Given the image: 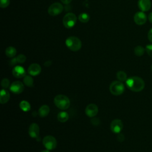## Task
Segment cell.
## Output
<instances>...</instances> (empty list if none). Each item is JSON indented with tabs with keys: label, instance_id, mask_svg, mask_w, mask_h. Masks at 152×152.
I'll return each mask as SVG.
<instances>
[{
	"label": "cell",
	"instance_id": "6da1fadb",
	"mask_svg": "<svg viewBox=\"0 0 152 152\" xmlns=\"http://www.w3.org/2000/svg\"><path fill=\"white\" fill-rule=\"evenodd\" d=\"M126 84L128 88L134 92L141 91L145 87L144 80L141 77L137 76H133L127 78Z\"/></svg>",
	"mask_w": 152,
	"mask_h": 152
},
{
	"label": "cell",
	"instance_id": "7a4b0ae2",
	"mask_svg": "<svg viewBox=\"0 0 152 152\" xmlns=\"http://www.w3.org/2000/svg\"><path fill=\"white\" fill-rule=\"evenodd\" d=\"M54 103L55 106L61 109L66 110L70 106L71 102L69 99L64 94H58L54 98Z\"/></svg>",
	"mask_w": 152,
	"mask_h": 152
},
{
	"label": "cell",
	"instance_id": "3957f363",
	"mask_svg": "<svg viewBox=\"0 0 152 152\" xmlns=\"http://www.w3.org/2000/svg\"><path fill=\"white\" fill-rule=\"evenodd\" d=\"M66 47L73 52L79 50L81 48L82 43L79 38L75 36H69L65 40Z\"/></svg>",
	"mask_w": 152,
	"mask_h": 152
},
{
	"label": "cell",
	"instance_id": "277c9868",
	"mask_svg": "<svg viewBox=\"0 0 152 152\" xmlns=\"http://www.w3.org/2000/svg\"><path fill=\"white\" fill-rule=\"evenodd\" d=\"M109 90L113 95L119 96L124 93L125 90V87L121 81H114L110 84Z\"/></svg>",
	"mask_w": 152,
	"mask_h": 152
},
{
	"label": "cell",
	"instance_id": "5b68a950",
	"mask_svg": "<svg viewBox=\"0 0 152 152\" xmlns=\"http://www.w3.org/2000/svg\"><path fill=\"white\" fill-rule=\"evenodd\" d=\"M77 22L76 15L72 12L67 13L63 18L62 23L64 27L66 28H71L74 26Z\"/></svg>",
	"mask_w": 152,
	"mask_h": 152
},
{
	"label": "cell",
	"instance_id": "8992f818",
	"mask_svg": "<svg viewBox=\"0 0 152 152\" xmlns=\"http://www.w3.org/2000/svg\"><path fill=\"white\" fill-rule=\"evenodd\" d=\"M44 147L48 150L55 149L57 145V141L56 138L52 135L45 136L42 141Z\"/></svg>",
	"mask_w": 152,
	"mask_h": 152
},
{
	"label": "cell",
	"instance_id": "52a82bcc",
	"mask_svg": "<svg viewBox=\"0 0 152 152\" xmlns=\"http://www.w3.org/2000/svg\"><path fill=\"white\" fill-rule=\"evenodd\" d=\"M64 10L63 5L59 2H55L51 4L48 10V14L51 16H56L60 14Z\"/></svg>",
	"mask_w": 152,
	"mask_h": 152
},
{
	"label": "cell",
	"instance_id": "ba28073f",
	"mask_svg": "<svg viewBox=\"0 0 152 152\" xmlns=\"http://www.w3.org/2000/svg\"><path fill=\"white\" fill-rule=\"evenodd\" d=\"M148 19V17L143 11L137 12L134 16V21L137 25L142 26L144 25Z\"/></svg>",
	"mask_w": 152,
	"mask_h": 152
},
{
	"label": "cell",
	"instance_id": "9c48e42d",
	"mask_svg": "<svg viewBox=\"0 0 152 152\" xmlns=\"http://www.w3.org/2000/svg\"><path fill=\"white\" fill-rule=\"evenodd\" d=\"M123 126L124 125L122 121L119 119H116L112 121L110 128L113 132L115 134H119L122 130Z\"/></svg>",
	"mask_w": 152,
	"mask_h": 152
},
{
	"label": "cell",
	"instance_id": "30bf717a",
	"mask_svg": "<svg viewBox=\"0 0 152 152\" xmlns=\"http://www.w3.org/2000/svg\"><path fill=\"white\" fill-rule=\"evenodd\" d=\"M10 91L13 93L20 94L23 91L24 89V84L21 81H14L10 85Z\"/></svg>",
	"mask_w": 152,
	"mask_h": 152
},
{
	"label": "cell",
	"instance_id": "8fae6325",
	"mask_svg": "<svg viewBox=\"0 0 152 152\" xmlns=\"http://www.w3.org/2000/svg\"><path fill=\"white\" fill-rule=\"evenodd\" d=\"M99 112L98 107L94 103H90L87 106L85 109V113L86 115L90 118L94 117L97 115Z\"/></svg>",
	"mask_w": 152,
	"mask_h": 152
},
{
	"label": "cell",
	"instance_id": "7c38bea8",
	"mask_svg": "<svg viewBox=\"0 0 152 152\" xmlns=\"http://www.w3.org/2000/svg\"><path fill=\"white\" fill-rule=\"evenodd\" d=\"M42 71L41 66L36 63L31 64L28 68V73L31 76H36L40 74Z\"/></svg>",
	"mask_w": 152,
	"mask_h": 152
},
{
	"label": "cell",
	"instance_id": "4fadbf2b",
	"mask_svg": "<svg viewBox=\"0 0 152 152\" xmlns=\"http://www.w3.org/2000/svg\"><path fill=\"white\" fill-rule=\"evenodd\" d=\"M39 126L36 123H32L28 128V134L33 138H36L39 135Z\"/></svg>",
	"mask_w": 152,
	"mask_h": 152
},
{
	"label": "cell",
	"instance_id": "5bb4252c",
	"mask_svg": "<svg viewBox=\"0 0 152 152\" xmlns=\"http://www.w3.org/2000/svg\"><path fill=\"white\" fill-rule=\"evenodd\" d=\"M12 73L13 76L17 78H21L26 76V71L24 68L20 65H17L14 67Z\"/></svg>",
	"mask_w": 152,
	"mask_h": 152
},
{
	"label": "cell",
	"instance_id": "9a60e30c",
	"mask_svg": "<svg viewBox=\"0 0 152 152\" xmlns=\"http://www.w3.org/2000/svg\"><path fill=\"white\" fill-rule=\"evenodd\" d=\"M138 7L141 11H148L151 7V2L150 0H138Z\"/></svg>",
	"mask_w": 152,
	"mask_h": 152
},
{
	"label": "cell",
	"instance_id": "2e32d148",
	"mask_svg": "<svg viewBox=\"0 0 152 152\" xmlns=\"http://www.w3.org/2000/svg\"><path fill=\"white\" fill-rule=\"evenodd\" d=\"M10 98V94L8 91L3 88L1 91L0 94V103L1 104H5L8 102Z\"/></svg>",
	"mask_w": 152,
	"mask_h": 152
},
{
	"label": "cell",
	"instance_id": "e0dca14e",
	"mask_svg": "<svg viewBox=\"0 0 152 152\" xmlns=\"http://www.w3.org/2000/svg\"><path fill=\"white\" fill-rule=\"evenodd\" d=\"M49 112H50L49 107L48 105L43 104L40 107L38 113L40 117L43 118V117L46 116L49 114Z\"/></svg>",
	"mask_w": 152,
	"mask_h": 152
},
{
	"label": "cell",
	"instance_id": "ac0fdd59",
	"mask_svg": "<svg viewBox=\"0 0 152 152\" xmlns=\"http://www.w3.org/2000/svg\"><path fill=\"white\" fill-rule=\"evenodd\" d=\"M57 119L61 122H65L69 119V115L66 112H60L57 115Z\"/></svg>",
	"mask_w": 152,
	"mask_h": 152
},
{
	"label": "cell",
	"instance_id": "d6986e66",
	"mask_svg": "<svg viewBox=\"0 0 152 152\" xmlns=\"http://www.w3.org/2000/svg\"><path fill=\"white\" fill-rule=\"evenodd\" d=\"M5 55L8 58H13L17 53L16 49L13 46H8L5 49Z\"/></svg>",
	"mask_w": 152,
	"mask_h": 152
},
{
	"label": "cell",
	"instance_id": "ffe728a7",
	"mask_svg": "<svg viewBox=\"0 0 152 152\" xmlns=\"http://www.w3.org/2000/svg\"><path fill=\"white\" fill-rule=\"evenodd\" d=\"M19 106L20 109L24 111V112H28L31 109L30 104L28 103V102L26 100H22L19 104Z\"/></svg>",
	"mask_w": 152,
	"mask_h": 152
},
{
	"label": "cell",
	"instance_id": "44dd1931",
	"mask_svg": "<svg viewBox=\"0 0 152 152\" xmlns=\"http://www.w3.org/2000/svg\"><path fill=\"white\" fill-rule=\"evenodd\" d=\"M145 51V49L143 46L140 45L137 46L134 48V50L135 55L137 56H141L142 55H143Z\"/></svg>",
	"mask_w": 152,
	"mask_h": 152
},
{
	"label": "cell",
	"instance_id": "7402d4cb",
	"mask_svg": "<svg viewBox=\"0 0 152 152\" xmlns=\"http://www.w3.org/2000/svg\"><path fill=\"white\" fill-rule=\"evenodd\" d=\"M23 82H24V84L27 87H33L34 80L30 75H26V76L23 78Z\"/></svg>",
	"mask_w": 152,
	"mask_h": 152
},
{
	"label": "cell",
	"instance_id": "603a6c76",
	"mask_svg": "<svg viewBox=\"0 0 152 152\" xmlns=\"http://www.w3.org/2000/svg\"><path fill=\"white\" fill-rule=\"evenodd\" d=\"M78 20L80 21L83 23H87L90 20V16L87 13L83 12L80 14L78 16Z\"/></svg>",
	"mask_w": 152,
	"mask_h": 152
},
{
	"label": "cell",
	"instance_id": "cb8c5ba5",
	"mask_svg": "<svg viewBox=\"0 0 152 152\" xmlns=\"http://www.w3.org/2000/svg\"><path fill=\"white\" fill-rule=\"evenodd\" d=\"M116 77L120 81H125L127 80V75L123 71H119L116 74Z\"/></svg>",
	"mask_w": 152,
	"mask_h": 152
},
{
	"label": "cell",
	"instance_id": "d4e9b609",
	"mask_svg": "<svg viewBox=\"0 0 152 152\" xmlns=\"http://www.w3.org/2000/svg\"><path fill=\"white\" fill-rule=\"evenodd\" d=\"M1 84L3 88L6 89V88H9V87H10V81L8 78H4L2 80Z\"/></svg>",
	"mask_w": 152,
	"mask_h": 152
},
{
	"label": "cell",
	"instance_id": "484cf974",
	"mask_svg": "<svg viewBox=\"0 0 152 152\" xmlns=\"http://www.w3.org/2000/svg\"><path fill=\"white\" fill-rule=\"evenodd\" d=\"M16 60H17V63L23 64V63L25 62V61H26V57L23 54H20L16 57Z\"/></svg>",
	"mask_w": 152,
	"mask_h": 152
},
{
	"label": "cell",
	"instance_id": "4316f807",
	"mask_svg": "<svg viewBox=\"0 0 152 152\" xmlns=\"http://www.w3.org/2000/svg\"><path fill=\"white\" fill-rule=\"evenodd\" d=\"M145 51L148 55V56L152 58V44H149L145 46Z\"/></svg>",
	"mask_w": 152,
	"mask_h": 152
},
{
	"label": "cell",
	"instance_id": "83f0119b",
	"mask_svg": "<svg viewBox=\"0 0 152 152\" xmlns=\"http://www.w3.org/2000/svg\"><path fill=\"white\" fill-rule=\"evenodd\" d=\"M10 3V0H0V7L2 8L7 7Z\"/></svg>",
	"mask_w": 152,
	"mask_h": 152
},
{
	"label": "cell",
	"instance_id": "f1b7e54d",
	"mask_svg": "<svg viewBox=\"0 0 152 152\" xmlns=\"http://www.w3.org/2000/svg\"><path fill=\"white\" fill-rule=\"evenodd\" d=\"M91 123L94 126H97L100 124V120L99 118L94 116L91 119Z\"/></svg>",
	"mask_w": 152,
	"mask_h": 152
},
{
	"label": "cell",
	"instance_id": "f546056e",
	"mask_svg": "<svg viewBox=\"0 0 152 152\" xmlns=\"http://www.w3.org/2000/svg\"><path fill=\"white\" fill-rule=\"evenodd\" d=\"M147 37L148 40L152 43V28L148 30V32L147 34Z\"/></svg>",
	"mask_w": 152,
	"mask_h": 152
},
{
	"label": "cell",
	"instance_id": "4dcf8cb0",
	"mask_svg": "<svg viewBox=\"0 0 152 152\" xmlns=\"http://www.w3.org/2000/svg\"><path fill=\"white\" fill-rule=\"evenodd\" d=\"M124 138H124V135L122 134H119V133L118 135L117 136V139H118V140L119 141H123L124 140Z\"/></svg>",
	"mask_w": 152,
	"mask_h": 152
},
{
	"label": "cell",
	"instance_id": "1f68e13d",
	"mask_svg": "<svg viewBox=\"0 0 152 152\" xmlns=\"http://www.w3.org/2000/svg\"><path fill=\"white\" fill-rule=\"evenodd\" d=\"M17 63V60H16V58H14L12 59L11 60V61H10V64H11V65H15Z\"/></svg>",
	"mask_w": 152,
	"mask_h": 152
},
{
	"label": "cell",
	"instance_id": "d6a6232c",
	"mask_svg": "<svg viewBox=\"0 0 152 152\" xmlns=\"http://www.w3.org/2000/svg\"><path fill=\"white\" fill-rule=\"evenodd\" d=\"M72 0H61V1L64 4H65V5H67V4H69Z\"/></svg>",
	"mask_w": 152,
	"mask_h": 152
},
{
	"label": "cell",
	"instance_id": "836d02e7",
	"mask_svg": "<svg viewBox=\"0 0 152 152\" xmlns=\"http://www.w3.org/2000/svg\"><path fill=\"white\" fill-rule=\"evenodd\" d=\"M51 64H52V61H47L45 62L44 65L45 66H49L51 65Z\"/></svg>",
	"mask_w": 152,
	"mask_h": 152
},
{
	"label": "cell",
	"instance_id": "e575fe53",
	"mask_svg": "<svg viewBox=\"0 0 152 152\" xmlns=\"http://www.w3.org/2000/svg\"><path fill=\"white\" fill-rule=\"evenodd\" d=\"M148 21L151 23H152V12H150V14H148Z\"/></svg>",
	"mask_w": 152,
	"mask_h": 152
},
{
	"label": "cell",
	"instance_id": "d590c367",
	"mask_svg": "<svg viewBox=\"0 0 152 152\" xmlns=\"http://www.w3.org/2000/svg\"><path fill=\"white\" fill-rule=\"evenodd\" d=\"M41 152H50V151L46 149V150H43V151H42Z\"/></svg>",
	"mask_w": 152,
	"mask_h": 152
},
{
	"label": "cell",
	"instance_id": "8d00e7d4",
	"mask_svg": "<svg viewBox=\"0 0 152 152\" xmlns=\"http://www.w3.org/2000/svg\"><path fill=\"white\" fill-rule=\"evenodd\" d=\"M151 70H152V65H151Z\"/></svg>",
	"mask_w": 152,
	"mask_h": 152
}]
</instances>
